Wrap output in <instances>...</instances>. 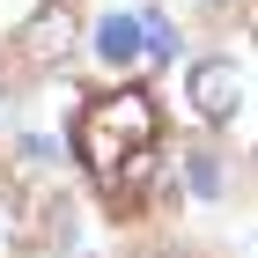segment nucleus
Here are the masks:
<instances>
[{
  "label": "nucleus",
  "mask_w": 258,
  "mask_h": 258,
  "mask_svg": "<svg viewBox=\"0 0 258 258\" xmlns=\"http://www.w3.org/2000/svg\"><path fill=\"white\" fill-rule=\"evenodd\" d=\"M155 140H162V111H155V96L140 81L89 96L81 118H74V155H81V170L96 177V192L111 207L140 199V184L155 170Z\"/></svg>",
  "instance_id": "1"
},
{
  "label": "nucleus",
  "mask_w": 258,
  "mask_h": 258,
  "mask_svg": "<svg viewBox=\"0 0 258 258\" xmlns=\"http://www.w3.org/2000/svg\"><path fill=\"white\" fill-rule=\"evenodd\" d=\"M15 52L30 67H67L74 59V8H67V0H44L37 15L15 30Z\"/></svg>",
  "instance_id": "2"
},
{
  "label": "nucleus",
  "mask_w": 258,
  "mask_h": 258,
  "mask_svg": "<svg viewBox=\"0 0 258 258\" xmlns=\"http://www.w3.org/2000/svg\"><path fill=\"white\" fill-rule=\"evenodd\" d=\"M184 89H192V111L207 125H229L236 103H243V67L236 59H199L192 74H184Z\"/></svg>",
  "instance_id": "3"
},
{
  "label": "nucleus",
  "mask_w": 258,
  "mask_h": 258,
  "mask_svg": "<svg viewBox=\"0 0 258 258\" xmlns=\"http://www.w3.org/2000/svg\"><path fill=\"white\" fill-rule=\"evenodd\" d=\"M96 52H103L111 67L148 59V22H140V15H125V8H118V15H103V22H96Z\"/></svg>",
  "instance_id": "4"
},
{
  "label": "nucleus",
  "mask_w": 258,
  "mask_h": 258,
  "mask_svg": "<svg viewBox=\"0 0 258 258\" xmlns=\"http://www.w3.org/2000/svg\"><path fill=\"white\" fill-rule=\"evenodd\" d=\"M148 22V59H170L177 52V30H170V15H140Z\"/></svg>",
  "instance_id": "5"
},
{
  "label": "nucleus",
  "mask_w": 258,
  "mask_h": 258,
  "mask_svg": "<svg viewBox=\"0 0 258 258\" xmlns=\"http://www.w3.org/2000/svg\"><path fill=\"white\" fill-rule=\"evenodd\" d=\"M184 177H192V192H214V184H221V177H214V162H207V155H192V170H184Z\"/></svg>",
  "instance_id": "6"
},
{
  "label": "nucleus",
  "mask_w": 258,
  "mask_h": 258,
  "mask_svg": "<svg viewBox=\"0 0 258 258\" xmlns=\"http://www.w3.org/2000/svg\"><path fill=\"white\" fill-rule=\"evenodd\" d=\"M243 22H251V37H258V0H251V15H243Z\"/></svg>",
  "instance_id": "7"
}]
</instances>
